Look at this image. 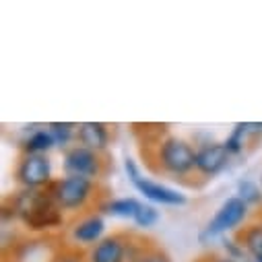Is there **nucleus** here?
Segmentation results:
<instances>
[{
  "label": "nucleus",
  "mask_w": 262,
  "mask_h": 262,
  "mask_svg": "<svg viewBox=\"0 0 262 262\" xmlns=\"http://www.w3.org/2000/svg\"><path fill=\"white\" fill-rule=\"evenodd\" d=\"M15 211L31 231H48L60 227L64 211L56 205L52 194L46 190H27L15 199Z\"/></svg>",
  "instance_id": "1"
},
{
  "label": "nucleus",
  "mask_w": 262,
  "mask_h": 262,
  "mask_svg": "<svg viewBox=\"0 0 262 262\" xmlns=\"http://www.w3.org/2000/svg\"><path fill=\"white\" fill-rule=\"evenodd\" d=\"M97 184L87 178L79 176H67L62 180H56L48 186V192L64 213H77L83 211L93 199H95Z\"/></svg>",
  "instance_id": "2"
},
{
  "label": "nucleus",
  "mask_w": 262,
  "mask_h": 262,
  "mask_svg": "<svg viewBox=\"0 0 262 262\" xmlns=\"http://www.w3.org/2000/svg\"><path fill=\"white\" fill-rule=\"evenodd\" d=\"M155 161L161 171L182 178L196 169V151L186 141L167 135L155 141Z\"/></svg>",
  "instance_id": "3"
},
{
  "label": "nucleus",
  "mask_w": 262,
  "mask_h": 262,
  "mask_svg": "<svg viewBox=\"0 0 262 262\" xmlns=\"http://www.w3.org/2000/svg\"><path fill=\"white\" fill-rule=\"evenodd\" d=\"M64 171H67V176H79L95 182L97 178L105 176L107 159L103 157V153L75 145L64 153Z\"/></svg>",
  "instance_id": "4"
},
{
  "label": "nucleus",
  "mask_w": 262,
  "mask_h": 262,
  "mask_svg": "<svg viewBox=\"0 0 262 262\" xmlns=\"http://www.w3.org/2000/svg\"><path fill=\"white\" fill-rule=\"evenodd\" d=\"M17 182L27 188V190H41L43 186L48 188L52 184V163L46 155H33V153H23L19 165H17Z\"/></svg>",
  "instance_id": "5"
},
{
  "label": "nucleus",
  "mask_w": 262,
  "mask_h": 262,
  "mask_svg": "<svg viewBox=\"0 0 262 262\" xmlns=\"http://www.w3.org/2000/svg\"><path fill=\"white\" fill-rule=\"evenodd\" d=\"M126 171L128 178L137 186V190L145 196V199L153 201V203H161V205H186V196L173 188H167L163 184H157L153 180H147L139 173V167L133 159H126Z\"/></svg>",
  "instance_id": "6"
},
{
  "label": "nucleus",
  "mask_w": 262,
  "mask_h": 262,
  "mask_svg": "<svg viewBox=\"0 0 262 262\" xmlns=\"http://www.w3.org/2000/svg\"><path fill=\"white\" fill-rule=\"evenodd\" d=\"M246 215H248V205L239 199V196H231V199H227L219 207V211L215 213V217L209 221V225L201 233V239L215 237L219 233H225V231L237 227L246 219Z\"/></svg>",
  "instance_id": "7"
},
{
  "label": "nucleus",
  "mask_w": 262,
  "mask_h": 262,
  "mask_svg": "<svg viewBox=\"0 0 262 262\" xmlns=\"http://www.w3.org/2000/svg\"><path fill=\"white\" fill-rule=\"evenodd\" d=\"M130 235L112 233L95 244L89 252V262H128Z\"/></svg>",
  "instance_id": "8"
},
{
  "label": "nucleus",
  "mask_w": 262,
  "mask_h": 262,
  "mask_svg": "<svg viewBox=\"0 0 262 262\" xmlns=\"http://www.w3.org/2000/svg\"><path fill=\"white\" fill-rule=\"evenodd\" d=\"M229 157L231 155H229L225 143L205 145L203 149L196 151V171L205 178H213L227 165Z\"/></svg>",
  "instance_id": "9"
},
{
  "label": "nucleus",
  "mask_w": 262,
  "mask_h": 262,
  "mask_svg": "<svg viewBox=\"0 0 262 262\" xmlns=\"http://www.w3.org/2000/svg\"><path fill=\"white\" fill-rule=\"evenodd\" d=\"M77 143L91 151L103 153L110 145V128L103 122H83L77 128Z\"/></svg>",
  "instance_id": "10"
},
{
  "label": "nucleus",
  "mask_w": 262,
  "mask_h": 262,
  "mask_svg": "<svg viewBox=\"0 0 262 262\" xmlns=\"http://www.w3.org/2000/svg\"><path fill=\"white\" fill-rule=\"evenodd\" d=\"M103 229H105V223L99 215H89L81 221L75 223L73 227V239L77 244H99L103 237Z\"/></svg>",
  "instance_id": "11"
},
{
  "label": "nucleus",
  "mask_w": 262,
  "mask_h": 262,
  "mask_svg": "<svg viewBox=\"0 0 262 262\" xmlns=\"http://www.w3.org/2000/svg\"><path fill=\"white\" fill-rule=\"evenodd\" d=\"M260 133H262V124H250V122H246V124H242V122L235 124V128L231 130V135H229L227 141H225V147H227L229 155L242 153L244 147H246V143H248L250 139L258 137Z\"/></svg>",
  "instance_id": "12"
},
{
  "label": "nucleus",
  "mask_w": 262,
  "mask_h": 262,
  "mask_svg": "<svg viewBox=\"0 0 262 262\" xmlns=\"http://www.w3.org/2000/svg\"><path fill=\"white\" fill-rule=\"evenodd\" d=\"M242 250H246L254 260H262V225H248L237 233Z\"/></svg>",
  "instance_id": "13"
},
{
  "label": "nucleus",
  "mask_w": 262,
  "mask_h": 262,
  "mask_svg": "<svg viewBox=\"0 0 262 262\" xmlns=\"http://www.w3.org/2000/svg\"><path fill=\"white\" fill-rule=\"evenodd\" d=\"M54 137L50 135V130H35V133L25 141L23 153H33V155H46L54 147Z\"/></svg>",
  "instance_id": "14"
},
{
  "label": "nucleus",
  "mask_w": 262,
  "mask_h": 262,
  "mask_svg": "<svg viewBox=\"0 0 262 262\" xmlns=\"http://www.w3.org/2000/svg\"><path fill=\"white\" fill-rule=\"evenodd\" d=\"M143 203H139L137 199H118V201H112L107 203L105 211L110 215H116V217H128V219H135L139 209H141Z\"/></svg>",
  "instance_id": "15"
},
{
  "label": "nucleus",
  "mask_w": 262,
  "mask_h": 262,
  "mask_svg": "<svg viewBox=\"0 0 262 262\" xmlns=\"http://www.w3.org/2000/svg\"><path fill=\"white\" fill-rule=\"evenodd\" d=\"M77 128H79V126L69 124V122H52V124L48 126L50 135L54 137V143H56V145H62V147L69 145L73 137H77Z\"/></svg>",
  "instance_id": "16"
},
{
  "label": "nucleus",
  "mask_w": 262,
  "mask_h": 262,
  "mask_svg": "<svg viewBox=\"0 0 262 262\" xmlns=\"http://www.w3.org/2000/svg\"><path fill=\"white\" fill-rule=\"evenodd\" d=\"M130 262H171V258L167 256V252L159 246H151V244H145L139 254L130 260Z\"/></svg>",
  "instance_id": "17"
},
{
  "label": "nucleus",
  "mask_w": 262,
  "mask_h": 262,
  "mask_svg": "<svg viewBox=\"0 0 262 262\" xmlns=\"http://www.w3.org/2000/svg\"><path fill=\"white\" fill-rule=\"evenodd\" d=\"M237 194L239 199L246 203V205H256V203H262V192H260V186L250 182V180H244L237 184Z\"/></svg>",
  "instance_id": "18"
},
{
  "label": "nucleus",
  "mask_w": 262,
  "mask_h": 262,
  "mask_svg": "<svg viewBox=\"0 0 262 262\" xmlns=\"http://www.w3.org/2000/svg\"><path fill=\"white\" fill-rule=\"evenodd\" d=\"M85 260V256H83V252H79V248H60L52 258H50V262H83Z\"/></svg>",
  "instance_id": "19"
},
{
  "label": "nucleus",
  "mask_w": 262,
  "mask_h": 262,
  "mask_svg": "<svg viewBox=\"0 0 262 262\" xmlns=\"http://www.w3.org/2000/svg\"><path fill=\"white\" fill-rule=\"evenodd\" d=\"M157 217H159V213L151 207V205H141V209H139V213H137V217L133 219L139 227H151L155 221H157Z\"/></svg>",
  "instance_id": "20"
},
{
  "label": "nucleus",
  "mask_w": 262,
  "mask_h": 262,
  "mask_svg": "<svg viewBox=\"0 0 262 262\" xmlns=\"http://www.w3.org/2000/svg\"><path fill=\"white\" fill-rule=\"evenodd\" d=\"M196 262H235L231 256H203V258H199Z\"/></svg>",
  "instance_id": "21"
},
{
  "label": "nucleus",
  "mask_w": 262,
  "mask_h": 262,
  "mask_svg": "<svg viewBox=\"0 0 262 262\" xmlns=\"http://www.w3.org/2000/svg\"><path fill=\"white\" fill-rule=\"evenodd\" d=\"M254 262H262V260H254Z\"/></svg>",
  "instance_id": "22"
},
{
  "label": "nucleus",
  "mask_w": 262,
  "mask_h": 262,
  "mask_svg": "<svg viewBox=\"0 0 262 262\" xmlns=\"http://www.w3.org/2000/svg\"><path fill=\"white\" fill-rule=\"evenodd\" d=\"M260 184H262V178H260Z\"/></svg>",
  "instance_id": "23"
}]
</instances>
